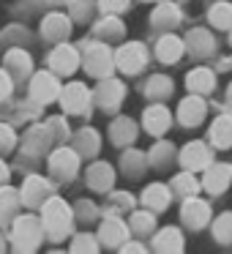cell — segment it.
<instances>
[{
	"label": "cell",
	"mask_w": 232,
	"mask_h": 254,
	"mask_svg": "<svg viewBox=\"0 0 232 254\" xmlns=\"http://www.w3.org/2000/svg\"><path fill=\"white\" fill-rule=\"evenodd\" d=\"M150 96H161V93H170V79H161V77H153L150 79V88H148Z\"/></svg>",
	"instance_id": "4dcf8cb0"
},
{
	"label": "cell",
	"mask_w": 232,
	"mask_h": 254,
	"mask_svg": "<svg viewBox=\"0 0 232 254\" xmlns=\"http://www.w3.org/2000/svg\"><path fill=\"white\" fill-rule=\"evenodd\" d=\"M60 101H63V107H66L68 112H82L85 107H88V101H90V93H88V88H85V85L71 82V85H66Z\"/></svg>",
	"instance_id": "277c9868"
},
{
	"label": "cell",
	"mask_w": 232,
	"mask_h": 254,
	"mask_svg": "<svg viewBox=\"0 0 232 254\" xmlns=\"http://www.w3.org/2000/svg\"><path fill=\"white\" fill-rule=\"evenodd\" d=\"M77 63H79V55H77L74 47H68V44L55 47V52H52V66H55V71L68 74V71L77 68Z\"/></svg>",
	"instance_id": "52a82bcc"
},
{
	"label": "cell",
	"mask_w": 232,
	"mask_h": 254,
	"mask_svg": "<svg viewBox=\"0 0 232 254\" xmlns=\"http://www.w3.org/2000/svg\"><path fill=\"white\" fill-rule=\"evenodd\" d=\"M101 238H104L107 243H117L126 238V227H123L120 219H107L104 224H101Z\"/></svg>",
	"instance_id": "7402d4cb"
},
{
	"label": "cell",
	"mask_w": 232,
	"mask_h": 254,
	"mask_svg": "<svg viewBox=\"0 0 232 254\" xmlns=\"http://www.w3.org/2000/svg\"><path fill=\"white\" fill-rule=\"evenodd\" d=\"M230 181H232V167H227V164L210 167L208 175H205V186H208V191H213V194L224 191V189L230 186Z\"/></svg>",
	"instance_id": "9c48e42d"
},
{
	"label": "cell",
	"mask_w": 232,
	"mask_h": 254,
	"mask_svg": "<svg viewBox=\"0 0 232 254\" xmlns=\"http://www.w3.org/2000/svg\"><path fill=\"white\" fill-rule=\"evenodd\" d=\"M213 232H216V238H219V241H232V213L221 216V219L216 221Z\"/></svg>",
	"instance_id": "f1b7e54d"
},
{
	"label": "cell",
	"mask_w": 232,
	"mask_h": 254,
	"mask_svg": "<svg viewBox=\"0 0 232 254\" xmlns=\"http://www.w3.org/2000/svg\"><path fill=\"white\" fill-rule=\"evenodd\" d=\"M6 178V167H3V161H0V181Z\"/></svg>",
	"instance_id": "74e56055"
},
{
	"label": "cell",
	"mask_w": 232,
	"mask_h": 254,
	"mask_svg": "<svg viewBox=\"0 0 232 254\" xmlns=\"http://www.w3.org/2000/svg\"><path fill=\"white\" fill-rule=\"evenodd\" d=\"M134 227H137V230H150V227H153V216L150 213H137L134 216Z\"/></svg>",
	"instance_id": "d6a6232c"
},
{
	"label": "cell",
	"mask_w": 232,
	"mask_h": 254,
	"mask_svg": "<svg viewBox=\"0 0 232 254\" xmlns=\"http://www.w3.org/2000/svg\"><path fill=\"white\" fill-rule=\"evenodd\" d=\"M99 33L104 36V39H110V36H120V33H123V25L117 22V19H112V22H104V25H101Z\"/></svg>",
	"instance_id": "1f68e13d"
},
{
	"label": "cell",
	"mask_w": 232,
	"mask_h": 254,
	"mask_svg": "<svg viewBox=\"0 0 232 254\" xmlns=\"http://www.w3.org/2000/svg\"><path fill=\"white\" fill-rule=\"evenodd\" d=\"M142 202L148 205V208H153V210H161V208H167V202H170V191L156 183V186H150L148 191L142 194Z\"/></svg>",
	"instance_id": "d6986e66"
},
{
	"label": "cell",
	"mask_w": 232,
	"mask_h": 254,
	"mask_svg": "<svg viewBox=\"0 0 232 254\" xmlns=\"http://www.w3.org/2000/svg\"><path fill=\"white\" fill-rule=\"evenodd\" d=\"M30 96L39 101H52L58 96V79L52 74H36L33 88H30Z\"/></svg>",
	"instance_id": "30bf717a"
},
{
	"label": "cell",
	"mask_w": 232,
	"mask_h": 254,
	"mask_svg": "<svg viewBox=\"0 0 232 254\" xmlns=\"http://www.w3.org/2000/svg\"><path fill=\"white\" fill-rule=\"evenodd\" d=\"M112 137H115V142H131L134 137H137V128H134L131 121H117L115 126H112Z\"/></svg>",
	"instance_id": "484cf974"
},
{
	"label": "cell",
	"mask_w": 232,
	"mask_h": 254,
	"mask_svg": "<svg viewBox=\"0 0 232 254\" xmlns=\"http://www.w3.org/2000/svg\"><path fill=\"white\" fill-rule=\"evenodd\" d=\"M44 224L50 227V232H55V235H63V232L68 230V224H71V210L66 208L63 199H47Z\"/></svg>",
	"instance_id": "6da1fadb"
},
{
	"label": "cell",
	"mask_w": 232,
	"mask_h": 254,
	"mask_svg": "<svg viewBox=\"0 0 232 254\" xmlns=\"http://www.w3.org/2000/svg\"><path fill=\"white\" fill-rule=\"evenodd\" d=\"M210 19H213L216 28H232V6L230 3H216L213 11H210Z\"/></svg>",
	"instance_id": "d4e9b609"
},
{
	"label": "cell",
	"mask_w": 232,
	"mask_h": 254,
	"mask_svg": "<svg viewBox=\"0 0 232 254\" xmlns=\"http://www.w3.org/2000/svg\"><path fill=\"white\" fill-rule=\"evenodd\" d=\"M44 191H47V183L41 181V178H30V181L25 183V202L39 205L41 199H44Z\"/></svg>",
	"instance_id": "603a6c76"
},
{
	"label": "cell",
	"mask_w": 232,
	"mask_h": 254,
	"mask_svg": "<svg viewBox=\"0 0 232 254\" xmlns=\"http://www.w3.org/2000/svg\"><path fill=\"white\" fill-rule=\"evenodd\" d=\"M183 50H186V44H183L180 39H175V36H164V39L159 41V58L164 63L177 61V58L183 55Z\"/></svg>",
	"instance_id": "4fadbf2b"
},
{
	"label": "cell",
	"mask_w": 232,
	"mask_h": 254,
	"mask_svg": "<svg viewBox=\"0 0 232 254\" xmlns=\"http://www.w3.org/2000/svg\"><path fill=\"white\" fill-rule=\"evenodd\" d=\"M180 246H183V241H180V232H177L175 227H167V230L159 232V238H156V249H161V252H177Z\"/></svg>",
	"instance_id": "ffe728a7"
},
{
	"label": "cell",
	"mask_w": 232,
	"mask_h": 254,
	"mask_svg": "<svg viewBox=\"0 0 232 254\" xmlns=\"http://www.w3.org/2000/svg\"><path fill=\"white\" fill-rule=\"evenodd\" d=\"M180 161H183V167L186 170H205L208 167V161H210V150L205 148L202 142H191L186 150H183V156H180Z\"/></svg>",
	"instance_id": "8992f818"
},
{
	"label": "cell",
	"mask_w": 232,
	"mask_h": 254,
	"mask_svg": "<svg viewBox=\"0 0 232 254\" xmlns=\"http://www.w3.org/2000/svg\"><path fill=\"white\" fill-rule=\"evenodd\" d=\"M6 61H8V63H14L17 74H28V71H30V66H28V55H25V52H19V50L8 52V58H6Z\"/></svg>",
	"instance_id": "f546056e"
},
{
	"label": "cell",
	"mask_w": 232,
	"mask_h": 254,
	"mask_svg": "<svg viewBox=\"0 0 232 254\" xmlns=\"http://www.w3.org/2000/svg\"><path fill=\"white\" fill-rule=\"evenodd\" d=\"M112 58H110V52H107V47L104 44H93L88 50V58H85V63H88V68L93 74H107L110 71V66H112Z\"/></svg>",
	"instance_id": "8fae6325"
},
{
	"label": "cell",
	"mask_w": 232,
	"mask_h": 254,
	"mask_svg": "<svg viewBox=\"0 0 232 254\" xmlns=\"http://www.w3.org/2000/svg\"><path fill=\"white\" fill-rule=\"evenodd\" d=\"M202 115H205V107H202V99H197V96H191V99H186L180 104V121L186 123V126L199 123Z\"/></svg>",
	"instance_id": "5bb4252c"
},
{
	"label": "cell",
	"mask_w": 232,
	"mask_h": 254,
	"mask_svg": "<svg viewBox=\"0 0 232 254\" xmlns=\"http://www.w3.org/2000/svg\"><path fill=\"white\" fill-rule=\"evenodd\" d=\"M11 142H14L11 128H8V126H0V148H11Z\"/></svg>",
	"instance_id": "e575fe53"
},
{
	"label": "cell",
	"mask_w": 232,
	"mask_h": 254,
	"mask_svg": "<svg viewBox=\"0 0 232 254\" xmlns=\"http://www.w3.org/2000/svg\"><path fill=\"white\" fill-rule=\"evenodd\" d=\"M8 93H11V79H8V74L0 71V99L8 96Z\"/></svg>",
	"instance_id": "d590c367"
},
{
	"label": "cell",
	"mask_w": 232,
	"mask_h": 254,
	"mask_svg": "<svg viewBox=\"0 0 232 254\" xmlns=\"http://www.w3.org/2000/svg\"><path fill=\"white\" fill-rule=\"evenodd\" d=\"M44 33L52 36V39H66L68 36V19L60 17V14H50V17L44 19Z\"/></svg>",
	"instance_id": "ac0fdd59"
},
{
	"label": "cell",
	"mask_w": 232,
	"mask_h": 254,
	"mask_svg": "<svg viewBox=\"0 0 232 254\" xmlns=\"http://www.w3.org/2000/svg\"><path fill=\"white\" fill-rule=\"evenodd\" d=\"M90 235H79V241H74V249H96L93 241H88Z\"/></svg>",
	"instance_id": "8d00e7d4"
},
{
	"label": "cell",
	"mask_w": 232,
	"mask_h": 254,
	"mask_svg": "<svg viewBox=\"0 0 232 254\" xmlns=\"http://www.w3.org/2000/svg\"><path fill=\"white\" fill-rule=\"evenodd\" d=\"M39 221L33 216H25V219H17V230H14V241H17L19 249H33L39 243Z\"/></svg>",
	"instance_id": "7a4b0ae2"
},
{
	"label": "cell",
	"mask_w": 232,
	"mask_h": 254,
	"mask_svg": "<svg viewBox=\"0 0 232 254\" xmlns=\"http://www.w3.org/2000/svg\"><path fill=\"white\" fill-rule=\"evenodd\" d=\"M188 88L194 93H208V90H213V74L208 68H194L188 74Z\"/></svg>",
	"instance_id": "e0dca14e"
},
{
	"label": "cell",
	"mask_w": 232,
	"mask_h": 254,
	"mask_svg": "<svg viewBox=\"0 0 232 254\" xmlns=\"http://www.w3.org/2000/svg\"><path fill=\"white\" fill-rule=\"evenodd\" d=\"M117 66H120L123 71H128V74L139 71V68L145 66V47L142 44L120 47V52H117Z\"/></svg>",
	"instance_id": "3957f363"
},
{
	"label": "cell",
	"mask_w": 232,
	"mask_h": 254,
	"mask_svg": "<svg viewBox=\"0 0 232 254\" xmlns=\"http://www.w3.org/2000/svg\"><path fill=\"white\" fill-rule=\"evenodd\" d=\"M230 99H232V88H230Z\"/></svg>",
	"instance_id": "f35d334b"
},
{
	"label": "cell",
	"mask_w": 232,
	"mask_h": 254,
	"mask_svg": "<svg viewBox=\"0 0 232 254\" xmlns=\"http://www.w3.org/2000/svg\"><path fill=\"white\" fill-rule=\"evenodd\" d=\"M167 126H170V112H167L161 104H153L148 112H145V128H148V131L159 134V131H164Z\"/></svg>",
	"instance_id": "7c38bea8"
},
{
	"label": "cell",
	"mask_w": 232,
	"mask_h": 254,
	"mask_svg": "<svg viewBox=\"0 0 232 254\" xmlns=\"http://www.w3.org/2000/svg\"><path fill=\"white\" fill-rule=\"evenodd\" d=\"M210 139L219 148H230L232 145V118H219L213 123V128H210Z\"/></svg>",
	"instance_id": "9a60e30c"
},
{
	"label": "cell",
	"mask_w": 232,
	"mask_h": 254,
	"mask_svg": "<svg viewBox=\"0 0 232 254\" xmlns=\"http://www.w3.org/2000/svg\"><path fill=\"white\" fill-rule=\"evenodd\" d=\"M17 191H11V189H3L0 191V219H8V216L14 213V205H17V197H14Z\"/></svg>",
	"instance_id": "83f0119b"
},
{
	"label": "cell",
	"mask_w": 232,
	"mask_h": 254,
	"mask_svg": "<svg viewBox=\"0 0 232 254\" xmlns=\"http://www.w3.org/2000/svg\"><path fill=\"white\" fill-rule=\"evenodd\" d=\"M120 99H123V85L120 82H104L99 88V101H101L104 110H112L115 104H120Z\"/></svg>",
	"instance_id": "2e32d148"
},
{
	"label": "cell",
	"mask_w": 232,
	"mask_h": 254,
	"mask_svg": "<svg viewBox=\"0 0 232 254\" xmlns=\"http://www.w3.org/2000/svg\"><path fill=\"white\" fill-rule=\"evenodd\" d=\"M210 41H213V39L208 36V30H194V33L186 39V50H191L194 55H205V52L213 47Z\"/></svg>",
	"instance_id": "44dd1931"
},
{
	"label": "cell",
	"mask_w": 232,
	"mask_h": 254,
	"mask_svg": "<svg viewBox=\"0 0 232 254\" xmlns=\"http://www.w3.org/2000/svg\"><path fill=\"white\" fill-rule=\"evenodd\" d=\"M90 186L93 189H107L112 183V170L107 164H96V167H90Z\"/></svg>",
	"instance_id": "cb8c5ba5"
},
{
	"label": "cell",
	"mask_w": 232,
	"mask_h": 254,
	"mask_svg": "<svg viewBox=\"0 0 232 254\" xmlns=\"http://www.w3.org/2000/svg\"><path fill=\"white\" fill-rule=\"evenodd\" d=\"M99 3L104 11H120V8H126L128 0H99Z\"/></svg>",
	"instance_id": "836d02e7"
},
{
	"label": "cell",
	"mask_w": 232,
	"mask_h": 254,
	"mask_svg": "<svg viewBox=\"0 0 232 254\" xmlns=\"http://www.w3.org/2000/svg\"><path fill=\"white\" fill-rule=\"evenodd\" d=\"M52 172H58L60 178H71L77 172V164H79V156L74 150H55L52 156Z\"/></svg>",
	"instance_id": "ba28073f"
},
{
	"label": "cell",
	"mask_w": 232,
	"mask_h": 254,
	"mask_svg": "<svg viewBox=\"0 0 232 254\" xmlns=\"http://www.w3.org/2000/svg\"><path fill=\"white\" fill-rule=\"evenodd\" d=\"M183 219H186L188 227H205L208 219H210V210H208V205H205L202 199L191 197V199L183 202Z\"/></svg>",
	"instance_id": "5b68a950"
},
{
	"label": "cell",
	"mask_w": 232,
	"mask_h": 254,
	"mask_svg": "<svg viewBox=\"0 0 232 254\" xmlns=\"http://www.w3.org/2000/svg\"><path fill=\"white\" fill-rule=\"evenodd\" d=\"M153 22L156 25H175L177 22V8L172 6V3L159 6V8H156V14H153Z\"/></svg>",
	"instance_id": "4316f807"
}]
</instances>
